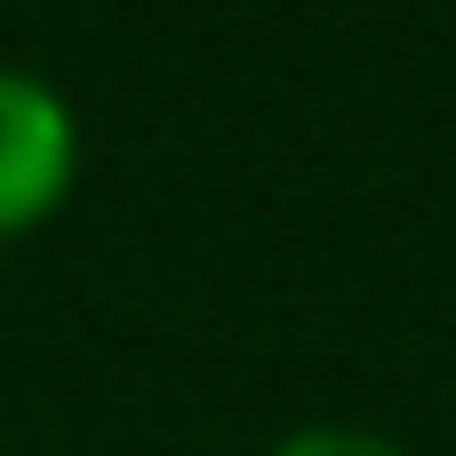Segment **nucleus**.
I'll return each instance as SVG.
<instances>
[{
  "label": "nucleus",
  "mask_w": 456,
  "mask_h": 456,
  "mask_svg": "<svg viewBox=\"0 0 456 456\" xmlns=\"http://www.w3.org/2000/svg\"><path fill=\"white\" fill-rule=\"evenodd\" d=\"M77 169H85L77 102L43 68L0 60V245L60 220V203L77 195Z\"/></svg>",
  "instance_id": "1"
},
{
  "label": "nucleus",
  "mask_w": 456,
  "mask_h": 456,
  "mask_svg": "<svg viewBox=\"0 0 456 456\" xmlns=\"http://www.w3.org/2000/svg\"><path fill=\"white\" fill-rule=\"evenodd\" d=\"M262 456H406V448H397L389 431H372V423H296Z\"/></svg>",
  "instance_id": "2"
}]
</instances>
